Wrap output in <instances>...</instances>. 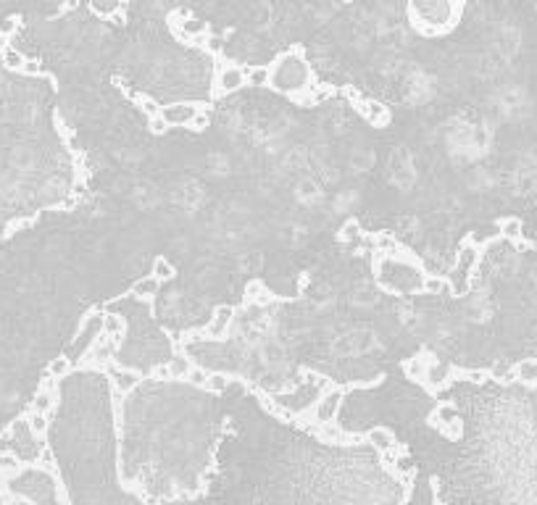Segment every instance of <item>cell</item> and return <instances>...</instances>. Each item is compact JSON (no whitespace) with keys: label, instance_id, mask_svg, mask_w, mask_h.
Masks as SVG:
<instances>
[{"label":"cell","instance_id":"5b68a950","mask_svg":"<svg viewBox=\"0 0 537 505\" xmlns=\"http://www.w3.org/2000/svg\"><path fill=\"white\" fill-rule=\"evenodd\" d=\"M103 313H113L124 322V337L113 353V366L135 371L142 379L158 377L161 368L176 356V342L153 316V300L137 295H121L101 305Z\"/></svg>","mask_w":537,"mask_h":505},{"label":"cell","instance_id":"52a82bcc","mask_svg":"<svg viewBox=\"0 0 537 505\" xmlns=\"http://www.w3.org/2000/svg\"><path fill=\"white\" fill-rule=\"evenodd\" d=\"M316 74L306 58V47L293 45L285 53H279L271 64V79H268V90L290 98V101H303L308 92L316 87Z\"/></svg>","mask_w":537,"mask_h":505},{"label":"cell","instance_id":"ac0fdd59","mask_svg":"<svg viewBox=\"0 0 537 505\" xmlns=\"http://www.w3.org/2000/svg\"><path fill=\"white\" fill-rule=\"evenodd\" d=\"M161 285H164V282H161V279H156V276L150 274V276H145V279H140V282H135L130 293H132V295H137V297H145V300H153V297L158 295V290H161Z\"/></svg>","mask_w":537,"mask_h":505},{"label":"cell","instance_id":"7402d4cb","mask_svg":"<svg viewBox=\"0 0 537 505\" xmlns=\"http://www.w3.org/2000/svg\"><path fill=\"white\" fill-rule=\"evenodd\" d=\"M124 322H121L119 316H113V313H106V324H103V334H108V337H116L121 340L124 337Z\"/></svg>","mask_w":537,"mask_h":505},{"label":"cell","instance_id":"484cf974","mask_svg":"<svg viewBox=\"0 0 537 505\" xmlns=\"http://www.w3.org/2000/svg\"><path fill=\"white\" fill-rule=\"evenodd\" d=\"M0 505H9V503H3V497H0ZM11 505H29V503H24V500H21V503H11Z\"/></svg>","mask_w":537,"mask_h":505},{"label":"cell","instance_id":"5bb4252c","mask_svg":"<svg viewBox=\"0 0 537 505\" xmlns=\"http://www.w3.org/2000/svg\"><path fill=\"white\" fill-rule=\"evenodd\" d=\"M232 319H234V308H232V305H219V308L213 311L211 324H208L203 331H198V334H200V337H208V340H224Z\"/></svg>","mask_w":537,"mask_h":505},{"label":"cell","instance_id":"2e32d148","mask_svg":"<svg viewBox=\"0 0 537 505\" xmlns=\"http://www.w3.org/2000/svg\"><path fill=\"white\" fill-rule=\"evenodd\" d=\"M193 361L187 358L185 353H179L176 350V356L166 363V368H161L158 371V379H187L190 377V371H193Z\"/></svg>","mask_w":537,"mask_h":505},{"label":"cell","instance_id":"8992f818","mask_svg":"<svg viewBox=\"0 0 537 505\" xmlns=\"http://www.w3.org/2000/svg\"><path fill=\"white\" fill-rule=\"evenodd\" d=\"M374 276L385 293L398 295V297L422 295L426 285L424 266L419 263V258L411 250H400L395 256L374 253Z\"/></svg>","mask_w":537,"mask_h":505},{"label":"cell","instance_id":"4fadbf2b","mask_svg":"<svg viewBox=\"0 0 537 505\" xmlns=\"http://www.w3.org/2000/svg\"><path fill=\"white\" fill-rule=\"evenodd\" d=\"M343 395H345L343 387H337V385L329 387L324 395H322V400L316 403L314 421H319V424H334V419H337V411H340V403H343Z\"/></svg>","mask_w":537,"mask_h":505},{"label":"cell","instance_id":"30bf717a","mask_svg":"<svg viewBox=\"0 0 537 505\" xmlns=\"http://www.w3.org/2000/svg\"><path fill=\"white\" fill-rule=\"evenodd\" d=\"M6 440H9V453L16 455L21 463H35L45 455V437L35 434L32 424H29L27 416H16L13 421L9 424V429H3Z\"/></svg>","mask_w":537,"mask_h":505},{"label":"cell","instance_id":"277c9868","mask_svg":"<svg viewBox=\"0 0 537 505\" xmlns=\"http://www.w3.org/2000/svg\"><path fill=\"white\" fill-rule=\"evenodd\" d=\"M45 445L69 505H148L124 487L111 379L101 368H74L58 382Z\"/></svg>","mask_w":537,"mask_h":505},{"label":"cell","instance_id":"603a6c76","mask_svg":"<svg viewBox=\"0 0 537 505\" xmlns=\"http://www.w3.org/2000/svg\"><path fill=\"white\" fill-rule=\"evenodd\" d=\"M232 377H227V374H211L208 377V382H205V390H211V392H216V395H222L224 390L230 387Z\"/></svg>","mask_w":537,"mask_h":505},{"label":"cell","instance_id":"cb8c5ba5","mask_svg":"<svg viewBox=\"0 0 537 505\" xmlns=\"http://www.w3.org/2000/svg\"><path fill=\"white\" fill-rule=\"evenodd\" d=\"M45 371H47V374H53L56 379H64L66 374H69V371H74V368H72V363H69V361H66L64 356H58V358L53 361V363H50V366H47Z\"/></svg>","mask_w":537,"mask_h":505},{"label":"cell","instance_id":"d4e9b609","mask_svg":"<svg viewBox=\"0 0 537 505\" xmlns=\"http://www.w3.org/2000/svg\"><path fill=\"white\" fill-rule=\"evenodd\" d=\"M208 377H211V371H205V368H200V366H193V371H190L187 382H190V385H195V387H205Z\"/></svg>","mask_w":537,"mask_h":505},{"label":"cell","instance_id":"d6986e66","mask_svg":"<svg viewBox=\"0 0 537 505\" xmlns=\"http://www.w3.org/2000/svg\"><path fill=\"white\" fill-rule=\"evenodd\" d=\"M0 64L6 66L9 72H16V74H19V72H21V66L27 64V55L21 53V50H16L13 45H9V47H3V50H0Z\"/></svg>","mask_w":537,"mask_h":505},{"label":"cell","instance_id":"7c38bea8","mask_svg":"<svg viewBox=\"0 0 537 505\" xmlns=\"http://www.w3.org/2000/svg\"><path fill=\"white\" fill-rule=\"evenodd\" d=\"M477 261H480L477 248H474L472 242H463L461 250H458V256H456L453 268H451V276H448L453 295H463L466 290H469V279H472V271H474V266H477Z\"/></svg>","mask_w":537,"mask_h":505},{"label":"cell","instance_id":"3957f363","mask_svg":"<svg viewBox=\"0 0 537 505\" xmlns=\"http://www.w3.org/2000/svg\"><path fill=\"white\" fill-rule=\"evenodd\" d=\"M116 400L119 474L145 500L198 497L227 429L224 397L187 379H142Z\"/></svg>","mask_w":537,"mask_h":505},{"label":"cell","instance_id":"ffe728a7","mask_svg":"<svg viewBox=\"0 0 537 505\" xmlns=\"http://www.w3.org/2000/svg\"><path fill=\"white\" fill-rule=\"evenodd\" d=\"M511 374H514V379L524 382V385H537V361H524V363H519V366L511 368Z\"/></svg>","mask_w":537,"mask_h":505},{"label":"cell","instance_id":"44dd1931","mask_svg":"<svg viewBox=\"0 0 537 505\" xmlns=\"http://www.w3.org/2000/svg\"><path fill=\"white\" fill-rule=\"evenodd\" d=\"M150 274L156 276V279H161V282H171L176 276V268L169 263L166 258H156L153 261V268H150Z\"/></svg>","mask_w":537,"mask_h":505},{"label":"cell","instance_id":"e0dca14e","mask_svg":"<svg viewBox=\"0 0 537 505\" xmlns=\"http://www.w3.org/2000/svg\"><path fill=\"white\" fill-rule=\"evenodd\" d=\"M271 79V66H245V84L253 90H264L268 87Z\"/></svg>","mask_w":537,"mask_h":505},{"label":"cell","instance_id":"6da1fadb","mask_svg":"<svg viewBox=\"0 0 537 505\" xmlns=\"http://www.w3.org/2000/svg\"><path fill=\"white\" fill-rule=\"evenodd\" d=\"M334 426L392 432L414 466L406 505H537V392L519 379L456 371L429 392L398 363L348 387Z\"/></svg>","mask_w":537,"mask_h":505},{"label":"cell","instance_id":"9a60e30c","mask_svg":"<svg viewBox=\"0 0 537 505\" xmlns=\"http://www.w3.org/2000/svg\"><path fill=\"white\" fill-rule=\"evenodd\" d=\"M106 374H108V379H111V387H113V395H127V392H132L135 387L142 382V377L140 374H135V371H127V368H119V366H113V363H108L106 366Z\"/></svg>","mask_w":537,"mask_h":505},{"label":"cell","instance_id":"4316f807","mask_svg":"<svg viewBox=\"0 0 537 505\" xmlns=\"http://www.w3.org/2000/svg\"><path fill=\"white\" fill-rule=\"evenodd\" d=\"M532 387H535V392H537V385H532Z\"/></svg>","mask_w":537,"mask_h":505},{"label":"cell","instance_id":"7a4b0ae2","mask_svg":"<svg viewBox=\"0 0 537 505\" xmlns=\"http://www.w3.org/2000/svg\"><path fill=\"white\" fill-rule=\"evenodd\" d=\"M222 397L227 429L205 489L156 505H406L408 484L369 440H322L240 379Z\"/></svg>","mask_w":537,"mask_h":505},{"label":"cell","instance_id":"ba28073f","mask_svg":"<svg viewBox=\"0 0 537 505\" xmlns=\"http://www.w3.org/2000/svg\"><path fill=\"white\" fill-rule=\"evenodd\" d=\"M332 387V382L322 374H314V371H306V377L303 382L295 387V390H290V392H279V395H271V397H264V403L271 408V411H277L279 416H288V419H295V421H303V416L308 411H314L316 403L322 400L327 390Z\"/></svg>","mask_w":537,"mask_h":505},{"label":"cell","instance_id":"9c48e42d","mask_svg":"<svg viewBox=\"0 0 537 505\" xmlns=\"http://www.w3.org/2000/svg\"><path fill=\"white\" fill-rule=\"evenodd\" d=\"M3 484H6L11 495L29 505H64L61 497H58L56 477L43 466H27V469L6 477Z\"/></svg>","mask_w":537,"mask_h":505},{"label":"cell","instance_id":"8fae6325","mask_svg":"<svg viewBox=\"0 0 537 505\" xmlns=\"http://www.w3.org/2000/svg\"><path fill=\"white\" fill-rule=\"evenodd\" d=\"M103 324H106V313H103L101 308H93V311L84 316L77 337L69 342V348L64 350V358L72 363V368L82 366L84 356L90 353V348H93L95 342H98V337L103 334Z\"/></svg>","mask_w":537,"mask_h":505}]
</instances>
